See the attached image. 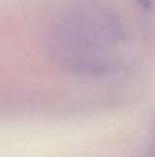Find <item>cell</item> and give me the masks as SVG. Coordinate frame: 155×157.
Here are the masks:
<instances>
[{
    "label": "cell",
    "mask_w": 155,
    "mask_h": 157,
    "mask_svg": "<svg viewBox=\"0 0 155 157\" xmlns=\"http://www.w3.org/2000/svg\"><path fill=\"white\" fill-rule=\"evenodd\" d=\"M143 6H146V8H151V5H152V0H138Z\"/></svg>",
    "instance_id": "cell-1"
}]
</instances>
